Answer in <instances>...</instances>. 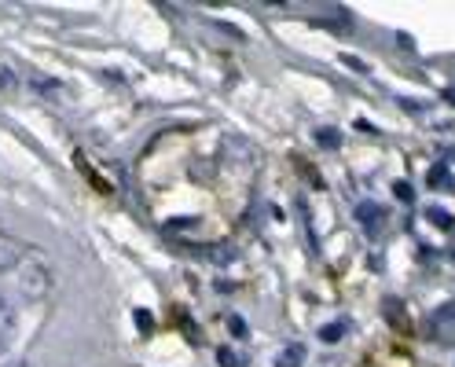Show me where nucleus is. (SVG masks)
<instances>
[{
	"label": "nucleus",
	"mask_w": 455,
	"mask_h": 367,
	"mask_svg": "<svg viewBox=\"0 0 455 367\" xmlns=\"http://www.w3.org/2000/svg\"><path fill=\"white\" fill-rule=\"evenodd\" d=\"M11 265H18V246L0 235V272H8Z\"/></svg>",
	"instance_id": "nucleus-6"
},
{
	"label": "nucleus",
	"mask_w": 455,
	"mask_h": 367,
	"mask_svg": "<svg viewBox=\"0 0 455 367\" xmlns=\"http://www.w3.org/2000/svg\"><path fill=\"white\" fill-rule=\"evenodd\" d=\"M429 334L441 345H455V305H444L429 316Z\"/></svg>",
	"instance_id": "nucleus-2"
},
{
	"label": "nucleus",
	"mask_w": 455,
	"mask_h": 367,
	"mask_svg": "<svg viewBox=\"0 0 455 367\" xmlns=\"http://www.w3.org/2000/svg\"><path fill=\"white\" fill-rule=\"evenodd\" d=\"M15 287H18V294L23 297H30V301H40L48 290H52V275H48V268L45 265H37V261H23L18 265V272H15Z\"/></svg>",
	"instance_id": "nucleus-1"
},
{
	"label": "nucleus",
	"mask_w": 455,
	"mask_h": 367,
	"mask_svg": "<svg viewBox=\"0 0 455 367\" xmlns=\"http://www.w3.org/2000/svg\"><path fill=\"white\" fill-rule=\"evenodd\" d=\"M11 331H15V305H11L8 297H0V349L8 345Z\"/></svg>",
	"instance_id": "nucleus-3"
},
{
	"label": "nucleus",
	"mask_w": 455,
	"mask_h": 367,
	"mask_svg": "<svg viewBox=\"0 0 455 367\" xmlns=\"http://www.w3.org/2000/svg\"><path fill=\"white\" fill-rule=\"evenodd\" d=\"M33 84H37V92H45V96H59L62 92L59 81H33Z\"/></svg>",
	"instance_id": "nucleus-10"
},
{
	"label": "nucleus",
	"mask_w": 455,
	"mask_h": 367,
	"mask_svg": "<svg viewBox=\"0 0 455 367\" xmlns=\"http://www.w3.org/2000/svg\"><path fill=\"white\" fill-rule=\"evenodd\" d=\"M216 360H221V367H243V360L235 356L231 349H221V353H216Z\"/></svg>",
	"instance_id": "nucleus-11"
},
{
	"label": "nucleus",
	"mask_w": 455,
	"mask_h": 367,
	"mask_svg": "<svg viewBox=\"0 0 455 367\" xmlns=\"http://www.w3.org/2000/svg\"><path fill=\"white\" fill-rule=\"evenodd\" d=\"M0 89H15V74L8 67H0Z\"/></svg>",
	"instance_id": "nucleus-12"
},
{
	"label": "nucleus",
	"mask_w": 455,
	"mask_h": 367,
	"mask_svg": "<svg viewBox=\"0 0 455 367\" xmlns=\"http://www.w3.org/2000/svg\"><path fill=\"white\" fill-rule=\"evenodd\" d=\"M316 140L327 147V150H334L338 143H341V136H338V128H316Z\"/></svg>",
	"instance_id": "nucleus-7"
},
{
	"label": "nucleus",
	"mask_w": 455,
	"mask_h": 367,
	"mask_svg": "<svg viewBox=\"0 0 455 367\" xmlns=\"http://www.w3.org/2000/svg\"><path fill=\"white\" fill-rule=\"evenodd\" d=\"M4 367H30V363H26V360H18V356H15V360H8Z\"/></svg>",
	"instance_id": "nucleus-14"
},
{
	"label": "nucleus",
	"mask_w": 455,
	"mask_h": 367,
	"mask_svg": "<svg viewBox=\"0 0 455 367\" xmlns=\"http://www.w3.org/2000/svg\"><path fill=\"white\" fill-rule=\"evenodd\" d=\"M136 323L147 331V327H150V312H143V309H140V312H136Z\"/></svg>",
	"instance_id": "nucleus-13"
},
{
	"label": "nucleus",
	"mask_w": 455,
	"mask_h": 367,
	"mask_svg": "<svg viewBox=\"0 0 455 367\" xmlns=\"http://www.w3.org/2000/svg\"><path fill=\"white\" fill-rule=\"evenodd\" d=\"M228 331H231L235 338H246V319H243V316H228Z\"/></svg>",
	"instance_id": "nucleus-9"
},
{
	"label": "nucleus",
	"mask_w": 455,
	"mask_h": 367,
	"mask_svg": "<svg viewBox=\"0 0 455 367\" xmlns=\"http://www.w3.org/2000/svg\"><path fill=\"white\" fill-rule=\"evenodd\" d=\"M341 334H345V323H341V319H338V323H331V327H323V331H319V338H323V341H338Z\"/></svg>",
	"instance_id": "nucleus-8"
},
{
	"label": "nucleus",
	"mask_w": 455,
	"mask_h": 367,
	"mask_svg": "<svg viewBox=\"0 0 455 367\" xmlns=\"http://www.w3.org/2000/svg\"><path fill=\"white\" fill-rule=\"evenodd\" d=\"M356 221L367 224L371 231H378V224H382V206H375V202H360V206H356Z\"/></svg>",
	"instance_id": "nucleus-4"
},
{
	"label": "nucleus",
	"mask_w": 455,
	"mask_h": 367,
	"mask_svg": "<svg viewBox=\"0 0 455 367\" xmlns=\"http://www.w3.org/2000/svg\"><path fill=\"white\" fill-rule=\"evenodd\" d=\"M301 363H305V345H287L275 356V367H301Z\"/></svg>",
	"instance_id": "nucleus-5"
}]
</instances>
